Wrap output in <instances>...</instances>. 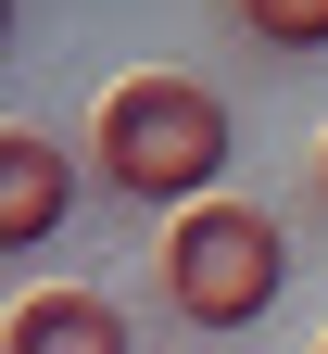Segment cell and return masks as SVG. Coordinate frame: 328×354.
I'll list each match as a JSON object with an SVG mask.
<instances>
[{
	"instance_id": "6",
	"label": "cell",
	"mask_w": 328,
	"mask_h": 354,
	"mask_svg": "<svg viewBox=\"0 0 328 354\" xmlns=\"http://www.w3.org/2000/svg\"><path fill=\"white\" fill-rule=\"evenodd\" d=\"M316 203H328V140H316Z\"/></svg>"
},
{
	"instance_id": "2",
	"label": "cell",
	"mask_w": 328,
	"mask_h": 354,
	"mask_svg": "<svg viewBox=\"0 0 328 354\" xmlns=\"http://www.w3.org/2000/svg\"><path fill=\"white\" fill-rule=\"evenodd\" d=\"M278 279H291V241H278V215L265 203H190L164 228V304L190 329H253L265 304H278Z\"/></svg>"
},
{
	"instance_id": "7",
	"label": "cell",
	"mask_w": 328,
	"mask_h": 354,
	"mask_svg": "<svg viewBox=\"0 0 328 354\" xmlns=\"http://www.w3.org/2000/svg\"><path fill=\"white\" fill-rule=\"evenodd\" d=\"M316 354H328V342H316Z\"/></svg>"
},
{
	"instance_id": "5",
	"label": "cell",
	"mask_w": 328,
	"mask_h": 354,
	"mask_svg": "<svg viewBox=\"0 0 328 354\" xmlns=\"http://www.w3.org/2000/svg\"><path fill=\"white\" fill-rule=\"evenodd\" d=\"M240 13V38H265V51H328V0H227Z\"/></svg>"
},
{
	"instance_id": "3",
	"label": "cell",
	"mask_w": 328,
	"mask_h": 354,
	"mask_svg": "<svg viewBox=\"0 0 328 354\" xmlns=\"http://www.w3.org/2000/svg\"><path fill=\"white\" fill-rule=\"evenodd\" d=\"M64 215H76V165L38 140V127H0V241L26 253V241H51Z\"/></svg>"
},
{
	"instance_id": "4",
	"label": "cell",
	"mask_w": 328,
	"mask_h": 354,
	"mask_svg": "<svg viewBox=\"0 0 328 354\" xmlns=\"http://www.w3.org/2000/svg\"><path fill=\"white\" fill-rule=\"evenodd\" d=\"M0 354H139V329L102 291H26L13 317H0Z\"/></svg>"
},
{
	"instance_id": "1",
	"label": "cell",
	"mask_w": 328,
	"mask_h": 354,
	"mask_svg": "<svg viewBox=\"0 0 328 354\" xmlns=\"http://www.w3.org/2000/svg\"><path fill=\"white\" fill-rule=\"evenodd\" d=\"M227 152H240L227 102H215L202 76H177V64H152V76H114V88H102V114H88V165H102L126 203H164V215L215 203Z\"/></svg>"
}]
</instances>
